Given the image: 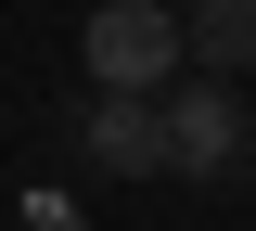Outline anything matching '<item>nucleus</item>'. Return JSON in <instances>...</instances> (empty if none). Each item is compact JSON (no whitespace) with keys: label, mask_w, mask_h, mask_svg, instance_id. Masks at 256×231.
<instances>
[{"label":"nucleus","mask_w":256,"mask_h":231,"mask_svg":"<svg viewBox=\"0 0 256 231\" xmlns=\"http://www.w3.org/2000/svg\"><path fill=\"white\" fill-rule=\"evenodd\" d=\"M180 52L205 77H244L256 65V0H192V13H180Z\"/></svg>","instance_id":"4"},{"label":"nucleus","mask_w":256,"mask_h":231,"mask_svg":"<svg viewBox=\"0 0 256 231\" xmlns=\"http://www.w3.org/2000/svg\"><path fill=\"white\" fill-rule=\"evenodd\" d=\"M77 141H90V167H166V116H154V90H90V116H77Z\"/></svg>","instance_id":"3"},{"label":"nucleus","mask_w":256,"mask_h":231,"mask_svg":"<svg viewBox=\"0 0 256 231\" xmlns=\"http://www.w3.org/2000/svg\"><path fill=\"white\" fill-rule=\"evenodd\" d=\"M154 116H166V180H230V167L256 154V141H244V103H230V77L154 90Z\"/></svg>","instance_id":"2"},{"label":"nucleus","mask_w":256,"mask_h":231,"mask_svg":"<svg viewBox=\"0 0 256 231\" xmlns=\"http://www.w3.org/2000/svg\"><path fill=\"white\" fill-rule=\"evenodd\" d=\"M77 65H90V90H166L192 52H180V13H166V0H90Z\"/></svg>","instance_id":"1"}]
</instances>
